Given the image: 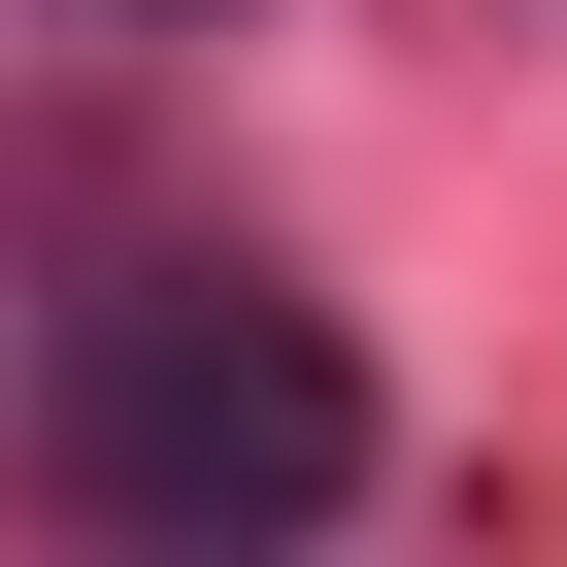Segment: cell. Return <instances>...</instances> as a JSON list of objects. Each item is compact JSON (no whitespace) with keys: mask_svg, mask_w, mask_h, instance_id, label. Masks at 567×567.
I'll return each instance as SVG.
<instances>
[{"mask_svg":"<svg viewBox=\"0 0 567 567\" xmlns=\"http://www.w3.org/2000/svg\"><path fill=\"white\" fill-rule=\"evenodd\" d=\"M34 501H68V534H167V567L334 534V501H368L334 301H267V267H101V301L34 334Z\"/></svg>","mask_w":567,"mask_h":567,"instance_id":"6da1fadb","label":"cell"},{"mask_svg":"<svg viewBox=\"0 0 567 567\" xmlns=\"http://www.w3.org/2000/svg\"><path fill=\"white\" fill-rule=\"evenodd\" d=\"M68 34H234V0H68Z\"/></svg>","mask_w":567,"mask_h":567,"instance_id":"7a4b0ae2","label":"cell"}]
</instances>
